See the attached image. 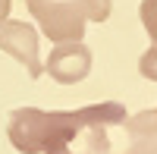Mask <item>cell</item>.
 Listing matches in <instances>:
<instances>
[{
	"label": "cell",
	"instance_id": "7",
	"mask_svg": "<svg viewBox=\"0 0 157 154\" xmlns=\"http://www.w3.org/2000/svg\"><path fill=\"white\" fill-rule=\"evenodd\" d=\"M138 72L145 75V79L157 82V44H151L145 54H141V60H138Z\"/></svg>",
	"mask_w": 157,
	"mask_h": 154
},
{
	"label": "cell",
	"instance_id": "3",
	"mask_svg": "<svg viewBox=\"0 0 157 154\" xmlns=\"http://www.w3.org/2000/svg\"><path fill=\"white\" fill-rule=\"evenodd\" d=\"M0 50L22 63L29 69V79H41V60H38V32L32 29L29 22H19V19H6L0 22Z\"/></svg>",
	"mask_w": 157,
	"mask_h": 154
},
{
	"label": "cell",
	"instance_id": "1",
	"mask_svg": "<svg viewBox=\"0 0 157 154\" xmlns=\"http://www.w3.org/2000/svg\"><path fill=\"white\" fill-rule=\"evenodd\" d=\"M126 123V107L116 101L78 110L19 107L10 117V142L22 154H110V129Z\"/></svg>",
	"mask_w": 157,
	"mask_h": 154
},
{
	"label": "cell",
	"instance_id": "8",
	"mask_svg": "<svg viewBox=\"0 0 157 154\" xmlns=\"http://www.w3.org/2000/svg\"><path fill=\"white\" fill-rule=\"evenodd\" d=\"M10 6H13V0H0V22L10 19Z\"/></svg>",
	"mask_w": 157,
	"mask_h": 154
},
{
	"label": "cell",
	"instance_id": "5",
	"mask_svg": "<svg viewBox=\"0 0 157 154\" xmlns=\"http://www.w3.org/2000/svg\"><path fill=\"white\" fill-rule=\"evenodd\" d=\"M129 145L126 154H157V110H145L135 117H126Z\"/></svg>",
	"mask_w": 157,
	"mask_h": 154
},
{
	"label": "cell",
	"instance_id": "6",
	"mask_svg": "<svg viewBox=\"0 0 157 154\" xmlns=\"http://www.w3.org/2000/svg\"><path fill=\"white\" fill-rule=\"evenodd\" d=\"M138 16H141V25H145L151 44H157V0H141Z\"/></svg>",
	"mask_w": 157,
	"mask_h": 154
},
{
	"label": "cell",
	"instance_id": "4",
	"mask_svg": "<svg viewBox=\"0 0 157 154\" xmlns=\"http://www.w3.org/2000/svg\"><path fill=\"white\" fill-rule=\"evenodd\" d=\"M44 72L60 85H75L91 72V50L82 41H63L50 50Z\"/></svg>",
	"mask_w": 157,
	"mask_h": 154
},
{
	"label": "cell",
	"instance_id": "2",
	"mask_svg": "<svg viewBox=\"0 0 157 154\" xmlns=\"http://www.w3.org/2000/svg\"><path fill=\"white\" fill-rule=\"evenodd\" d=\"M113 0H29L32 19L54 44L82 41L88 22H104Z\"/></svg>",
	"mask_w": 157,
	"mask_h": 154
}]
</instances>
